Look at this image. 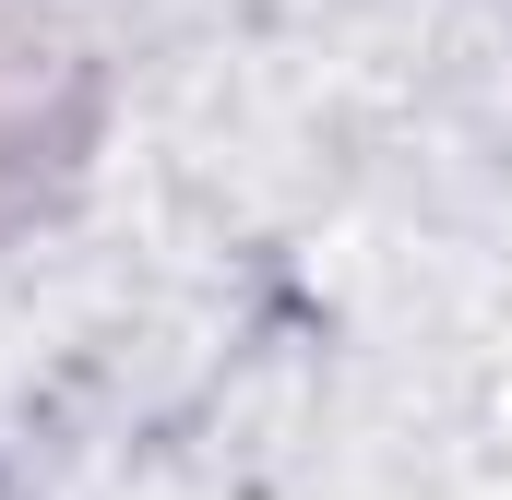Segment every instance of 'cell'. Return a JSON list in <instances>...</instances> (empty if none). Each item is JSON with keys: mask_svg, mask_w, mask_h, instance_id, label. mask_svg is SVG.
Listing matches in <instances>:
<instances>
[{"mask_svg": "<svg viewBox=\"0 0 512 500\" xmlns=\"http://www.w3.org/2000/svg\"><path fill=\"white\" fill-rule=\"evenodd\" d=\"M96 143V48L60 12L0 0V203L48 191Z\"/></svg>", "mask_w": 512, "mask_h": 500, "instance_id": "1", "label": "cell"}]
</instances>
